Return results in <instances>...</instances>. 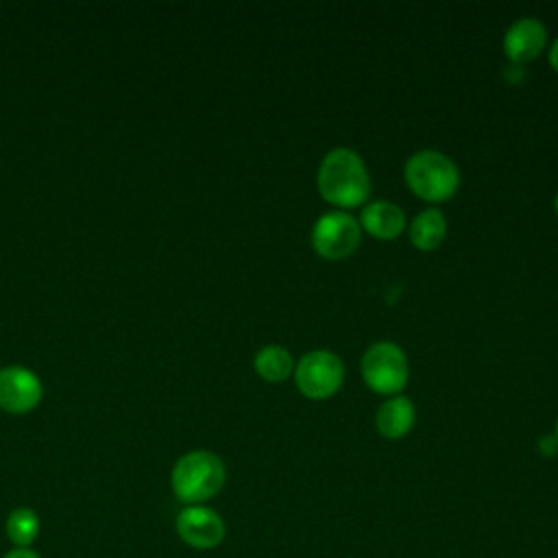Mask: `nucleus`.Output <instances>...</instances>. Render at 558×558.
<instances>
[{"instance_id": "nucleus-14", "label": "nucleus", "mask_w": 558, "mask_h": 558, "mask_svg": "<svg viewBox=\"0 0 558 558\" xmlns=\"http://www.w3.org/2000/svg\"><path fill=\"white\" fill-rule=\"evenodd\" d=\"M39 530H41L39 514L28 506L13 508L4 521V532L13 547H31L37 541Z\"/></svg>"}, {"instance_id": "nucleus-15", "label": "nucleus", "mask_w": 558, "mask_h": 558, "mask_svg": "<svg viewBox=\"0 0 558 558\" xmlns=\"http://www.w3.org/2000/svg\"><path fill=\"white\" fill-rule=\"evenodd\" d=\"M538 449H541V453H543V456H554V453L558 451V440H556V436H549V434L541 436V440H538Z\"/></svg>"}, {"instance_id": "nucleus-11", "label": "nucleus", "mask_w": 558, "mask_h": 558, "mask_svg": "<svg viewBox=\"0 0 558 558\" xmlns=\"http://www.w3.org/2000/svg\"><path fill=\"white\" fill-rule=\"evenodd\" d=\"M360 227L377 240H392L405 229V214L397 203L373 201L362 207Z\"/></svg>"}, {"instance_id": "nucleus-10", "label": "nucleus", "mask_w": 558, "mask_h": 558, "mask_svg": "<svg viewBox=\"0 0 558 558\" xmlns=\"http://www.w3.org/2000/svg\"><path fill=\"white\" fill-rule=\"evenodd\" d=\"M416 408L410 397L392 395L379 403L375 412V427L388 440H399L414 427Z\"/></svg>"}, {"instance_id": "nucleus-19", "label": "nucleus", "mask_w": 558, "mask_h": 558, "mask_svg": "<svg viewBox=\"0 0 558 558\" xmlns=\"http://www.w3.org/2000/svg\"><path fill=\"white\" fill-rule=\"evenodd\" d=\"M554 436H556V440H558V418H556V432H554Z\"/></svg>"}, {"instance_id": "nucleus-2", "label": "nucleus", "mask_w": 558, "mask_h": 558, "mask_svg": "<svg viewBox=\"0 0 558 558\" xmlns=\"http://www.w3.org/2000/svg\"><path fill=\"white\" fill-rule=\"evenodd\" d=\"M227 482V466L214 451L194 449L183 453L170 473L174 497L185 506L205 504L216 497Z\"/></svg>"}, {"instance_id": "nucleus-12", "label": "nucleus", "mask_w": 558, "mask_h": 558, "mask_svg": "<svg viewBox=\"0 0 558 558\" xmlns=\"http://www.w3.org/2000/svg\"><path fill=\"white\" fill-rule=\"evenodd\" d=\"M447 235V218L438 207H427L410 222V242L418 251H434Z\"/></svg>"}, {"instance_id": "nucleus-3", "label": "nucleus", "mask_w": 558, "mask_h": 558, "mask_svg": "<svg viewBox=\"0 0 558 558\" xmlns=\"http://www.w3.org/2000/svg\"><path fill=\"white\" fill-rule=\"evenodd\" d=\"M405 185L423 201L440 203L456 194L460 185V170L451 157L440 150L423 148L408 157L403 166Z\"/></svg>"}, {"instance_id": "nucleus-5", "label": "nucleus", "mask_w": 558, "mask_h": 558, "mask_svg": "<svg viewBox=\"0 0 558 558\" xmlns=\"http://www.w3.org/2000/svg\"><path fill=\"white\" fill-rule=\"evenodd\" d=\"M294 381L307 399H329L344 381V362L329 349H314L294 364Z\"/></svg>"}, {"instance_id": "nucleus-17", "label": "nucleus", "mask_w": 558, "mask_h": 558, "mask_svg": "<svg viewBox=\"0 0 558 558\" xmlns=\"http://www.w3.org/2000/svg\"><path fill=\"white\" fill-rule=\"evenodd\" d=\"M549 65L558 72V37L551 41V46H549Z\"/></svg>"}, {"instance_id": "nucleus-7", "label": "nucleus", "mask_w": 558, "mask_h": 558, "mask_svg": "<svg viewBox=\"0 0 558 558\" xmlns=\"http://www.w3.org/2000/svg\"><path fill=\"white\" fill-rule=\"evenodd\" d=\"M174 530L187 547L198 551L218 547L227 534L225 519L205 504L183 506L174 519Z\"/></svg>"}, {"instance_id": "nucleus-4", "label": "nucleus", "mask_w": 558, "mask_h": 558, "mask_svg": "<svg viewBox=\"0 0 558 558\" xmlns=\"http://www.w3.org/2000/svg\"><path fill=\"white\" fill-rule=\"evenodd\" d=\"M366 386L377 395H399L410 377V364L403 349L390 340L373 342L360 362Z\"/></svg>"}, {"instance_id": "nucleus-8", "label": "nucleus", "mask_w": 558, "mask_h": 558, "mask_svg": "<svg viewBox=\"0 0 558 558\" xmlns=\"http://www.w3.org/2000/svg\"><path fill=\"white\" fill-rule=\"evenodd\" d=\"M41 399L39 377L22 366L0 368V408L11 414L33 410Z\"/></svg>"}, {"instance_id": "nucleus-6", "label": "nucleus", "mask_w": 558, "mask_h": 558, "mask_svg": "<svg viewBox=\"0 0 558 558\" xmlns=\"http://www.w3.org/2000/svg\"><path fill=\"white\" fill-rule=\"evenodd\" d=\"M360 235H362L360 222L351 214L336 209L316 218L310 240L314 251L323 259L333 262V259L349 257L357 248Z\"/></svg>"}, {"instance_id": "nucleus-1", "label": "nucleus", "mask_w": 558, "mask_h": 558, "mask_svg": "<svg viewBox=\"0 0 558 558\" xmlns=\"http://www.w3.org/2000/svg\"><path fill=\"white\" fill-rule=\"evenodd\" d=\"M318 194L333 207L351 209L362 205L371 192V177L360 153L347 146L331 148L316 172Z\"/></svg>"}, {"instance_id": "nucleus-9", "label": "nucleus", "mask_w": 558, "mask_h": 558, "mask_svg": "<svg viewBox=\"0 0 558 558\" xmlns=\"http://www.w3.org/2000/svg\"><path fill=\"white\" fill-rule=\"evenodd\" d=\"M547 46V31L536 17L514 20L504 35V52L510 63H525L536 59Z\"/></svg>"}, {"instance_id": "nucleus-16", "label": "nucleus", "mask_w": 558, "mask_h": 558, "mask_svg": "<svg viewBox=\"0 0 558 558\" xmlns=\"http://www.w3.org/2000/svg\"><path fill=\"white\" fill-rule=\"evenodd\" d=\"M2 558H41L33 547H13Z\"/></svg>"}, {"instance_id": "nucleus-13", "label": "nucleus", "mask_w": 558, "mask_h": 558, "mask_svg": "<svg viewBox=\"0 0 558 558\" xmlns=\"http://www.w3.org/2000/svg\"><path fill=\"white\" fill-rule=\"evenodd\" d=\"M253 368L262 379L270 384H279L294 371V360L286 347L266 344L255 353Z\"/></svg>"}, {"instance_id": "nucleus-18", "label": "nucleus", "mask_w": 558, "mask_h": 558, "mask_svg": "<svg viewBox=\"0 0 558 558\" xmlns=\"http://www.w3.org/2000/svg\"><path fill=\"white\" fill-rule=\"evenodd\" d=\"M554 207H556V214H558V192H556V201H554Z\"/></svg>"}]
</instances>
